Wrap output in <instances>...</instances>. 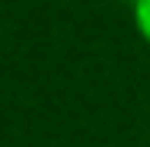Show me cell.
Wrapping results in <instances>:
<instances>
[{"mask_svg":"<svg viewBox=\"0 0 150 147\" xmlns=\"http://www.w3.org/2000/svg\"><path fill=\"white\" fill-rule=\"evenodd\" d=\"M137 23L144 30V37L150 40V0H137Z\"/></svg>","mask_w":150,"mask_h":147,"instance_id":"cell-1","label":"cell"}]
</instances>
